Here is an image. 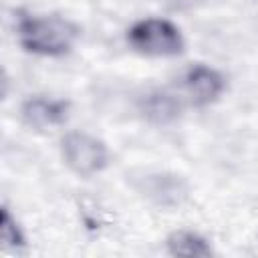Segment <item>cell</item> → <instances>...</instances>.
I'll use <instances>...</instances> for the list:
<instances>
[{
  "label": "cell",
  "instance_id": "obj_1",
  "mask_svg": "<svg viewBox=\"0 0 258 258\" xmlns=\"http://www.w3.org/2000/svg\"><path fill=\"white\" fill-rule=\"evenodd\" d=\"M18 42L26 52L62 56L79 38V28L62 16H18Z\"/></svg>",
  "mask_w": 258,
  "mask_h": 258
},
{
  "label": "cell",
  "instance_id": "obj_2",
  "mask_svg": "<svg viewBox=\"0 0 258 258\" xmlns=\"http://www.w3.org/2000/svg\"><path fill=\"white\" fill-rule=\"evenodd\" d=\"M127 40L131 48L145 56H177L183 52V36L179 28L165 18H143L135 22Z\"/></svg>",
  "mask_w": 258,
  "mask_h": 258
},
{
  "label": "cell",
  "instance_id": "obj_5",
  "mask_svg": "<svg viewBox=\"0 0 258 258\" xmlns=\"http://www.w3.org/2000/svg\"><path fill=\"white\" fill-rule=\"evenodd\" d=\"M67 115H69V103L60 99L32 97L22 105V119L28 127L34 129L56 127L67 121Z\"/></svg>",
  "mask_w": 258,
  "mask_h": 258
},
{
  "label": "cell",
  "instance_id": "obj_8",
  "mask_svg": "<svg viewBox=\"0 0 258 258\" xmlns=\"http://www.w3.org/2000/svg\"><path fill=\"white\" fill-rule=\"evenodd\" d=\"M0 240H2V246L6 250H12V252H18V250H22L26 246L22 230L18 228L16 220L10 216V212L6 208L2 210V234H0Z\"/></svg>",
  "mask_w": 258,
  "mask_h": 258
},
{
  "label": "cell",
  "instance_id": "obj_4",
  "mask_svg": "<svg viewBox=\"0 0 258 258\" xmlns=\"http://www.w3.org/2000/svg\"><path fill=\"white\" fill-rule=\"evenodd\" d=\"M183 89L191 103L204 107L218 101V97L226 89V81L216 69H210L206 64H194L183 77Z\"/></svg>",
  "mask_w": 258,
  "mask_h": 258
},
{
  "label": "cell",
  "instance_id": "obj_3",
  "mask_svg": "<svg viewBox=\"0 0 258 258\" xmlns=\"http://www.w3.org/2000/svg\"><path fill=\"white\" fill-rule=\"evenodd\" d=\"M60 147H62L64 163L79 175L99 173L107 165L105 143L89 133L73 131L62 139Z\"/></svg>",
  "mask_w": 258,
  "mask_h": 258
},
{
  "label": "cell",
  "instance_id": "obj_7",
  "mask_svg": "<svg viewBox=\"0 0 258 258\" xmlns=\"http://www.w3.org/2000/svg\"><path fill=\"white\" fill-rule=\"evenodd\" d=\"M141 107H143L145 117L149 121H153V123H159V125L161 123H169L171 119H175L177 111H179V103L173 97L165 95V93H151V95H147L143 99Z\"/></svg>",
  "mask_w": 258,
  "mask_h": 258
},
{
  "label": "cell",
  "instance_id": "obj_6",
  "mask_svg": "<svg viewBox=\"0 0 258 258\" xmlns=\"http://www.w3.org/2000/svg\"><path fill=\"white\" fill-rule=\"evenodd\" d=\"M167 250L171 256H185V258H206L212 254L208 240L194 232L171 234L167 238Z\"/></svg>",
  "mask_w": 258,
  "mask_h": 258
}]
</instances>
